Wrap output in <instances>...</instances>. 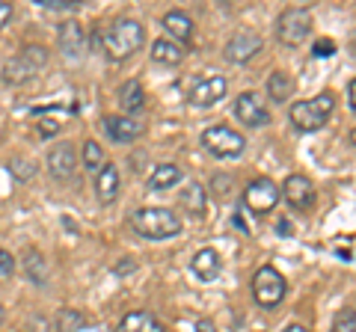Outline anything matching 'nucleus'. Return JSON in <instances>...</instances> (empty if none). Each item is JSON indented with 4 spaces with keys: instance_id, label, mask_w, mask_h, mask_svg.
Masks as SVG:
<instances>
[{
    "instance_id": "1",
    "label": "nucleus",
    "mask_w": 356,
    "mask_h": 332,
    "mask_svg": "<svg viewBox=\"0 0 356 332\" xmlns=\"http://www.w3.org/2000/svg\"><path fill=\"white\" fill-rule=\"evenodd\" d=\"M95 42H98V51H102L107 60L122 63L146 45V30L134 18H116L104 33H98Z\"/></svg>"
},
{
    "instance_id": "2",
    "label": "nucleus",
    "mask_w": 356,
    "mask_h": 332,
    "mask_svg": "<svg viewBox=\"0 0 356 332\" xmlns=\"http://www.w3.org/2000/svg\"><path fill=\"white\" fill-rule=\"evenodd\" d=\"M131 229L146 240H166L181 235V217L170 208H140L131 214Z\"/></svg>"
},
{
    "instance_id": "3",
    "label": "nucleus",
    "mask_w": 356,
    "mask_h": 332,
    "mask_svg": "<svg viewBox=\"0 0 356 332\" xmlns=\"http://www.w3.org/2000/svg\"><path fill=\"white\" fill-rule=\"evenodd\" d=\"M44 65H48V51L42 45H24L15 57H9L3 63V72L0 74H3V83H9V86H24L44 69Z\"/></svg>"
},
{
    "instance_id": "4",
    "label": "nucleus",
    "mask_w": 356,
    "mask_h": 332,
    "mask_svg": "<svg viewBox=\"0 0 356 332\" xmlns=\"http://www.w3.org/2000/svg\"><path fill=\"white\" fill-rule=\"evenodd\" d=\"M332 107H336V101H332V95L324 92V95H315V98H306V101H297L291 107V125L297 131H303V134H309V131H318L327 125V119L332 113Z\"/></svg>"
},
{
    "instance_id": "5",
    "label": "nucleus",
    "mask_w": 356,
    "mask_h": 332,
    "mask_svg": "<svg viewBox=\"0 0 356 332\" xmlns=\"http://www.w3.org/2000/svg\"><path fill=\"white\" fill-rule=\"evenodd\" d=\"M312 33V13L306 6H291L276 18V39L285 48H300Z\"/></svg>"
},
{
    "instance_id": "6",
    "label": "nucleus",
    "mask_w": 356,
    "mask_h": 332,
    "mask_svg": "<svg viewBox=\"0 0 356 332\" xmlns=\"http://www.w3.org/2000/svg\"><path fill=\"white\" fill-rule=\"evenodd\" d=\"M202 146H205V151L214 154V158L232 160V158H241L243 154L247 140H243V134H238V131L229 128V125H211V128L202 131Z\"/></svg>"
},
{
    "instance_id": "7",
    "label": "nucleus",
    "mask_w": 356,
    "mask_h": 332,
    "mask_svg": "<svg viewBox=\"0 0 356 332\" xmlns=\"http://www.w3.org/2000/svg\"><path fill=\"white\" fill-rule=\"evenodd\" d=\"M252 297L255 303L261 308H276L282 300H285V279L282 273L270 267V264H264V267L255 270L252 276Z\"/></svg>"
},
{
    "instance_id": "8",
    "label": "nucleus",
    "mask_w": 356,
    "mask_h": 332,
    "mask_svg": "<svg viewBox=\"0 0 356 332\" xmlns=\"http://www.w3.org/2000/svg\"><path fill=\"white\" fill-rule=\"evenodd\" d=\"M280 187H276L270 179H255L247 184V190H243V208L252 214H270L276 205H280Z\"/></svg>"
},
{
    "instance_id": "9",
    "label": "nucleus",
    "mask_w": 356,
    "mask_h": 332,
    "mask_svg": "<svg viewBox=\"0 0 356 332\" xmlns=\"http://www.w3.org/2000/svg\"><path fill=\"white\" fill-rule=\"evenodd\" d=\"M282 199L288 205L294 208V211H309L312 205H315V184H312L306 175H288L285 184H282Z\"/></svg>"
},
{
    "instance_id": "10",
    "label": "nucleus",
    "mask_w": 356,
    "mask_h": 332,
    "mask_svg": "<svg viewBox=\"0 0 356 332\" xmlns=\"http://www.w3.org/2000/svg\"><path fill=\"white\" fill-rule=\"evenodd\" d=\"M235 113L243 125H250V128H264L267 122H270V110H267L264 98L259 92H241L235 101Z\"/></svg>"
},
{
    "instance_id": "11",
    "label": "nucleus",
    "mask_w": 356,
    "mask_h": 332,
    "mask_svg": "<svg viewBox=\"0 0 356 332\" xmlns=\"http://www.w3.org/2000/svg\"><path fill=\"white\" fill-rule=\"evenodd\" d=\"M226 77L222 74H211V77H202V81H196V86L191 90V104L193 107H214L220 98H226Z\"/></svg>"
},
{
    "instance_id": "12",
    "label": "nucleus",
    "mask_w": 356,
    "mask_h": 332,
    "mask_svg": "<svg viewBox=\"0 0 356 332\" xmlns=\"http://www.w3.org/2000/svg\"><path fill=\"white\" fill-rule=\"evenodd\" d=\"M102 128H104V134L110 140L119 142V146H128V142L143 137V125L137 119H131V116H104Z\"/></svg>"
},
{
    "instance_id": "13",
    "label": "nucleus",
    "mask_w": 356,
    "mask_h": 332,
    "mask_svg": "<svg viewBox=\"0 0 356 332\" xmlns=\"http://www.w3.org/2000/svg\"><path fill=\"white\" fill-rule=\"evenodd\" d=\"M57 42H60V51L65 57L77 60L81 53H86V30L81 21H65L60 24V33H57Z\"/></svg>"
},
{
    "instance_id": "14",
    "label": "nucleus",
    "mask_w": 356,
    "mask_h": 332,
    "mask_svg": "<svg viewBox=\"0 0 356 332\" xmlns=\"http://www.w3.org/2000/svg\"><path fill=\"white\" fill-rule=\"evenodd\" d=\"M48 169L54 179H72L74 169H77V151L72 142H60V146H54L48 151Z\"/></svg>"
},
{
    "instance_id": "15",
    "label": "nucleus",
    "mask_w": 356,
    "mask_h": 332,
    "mask_svg": "<svg viewBox=\"0 0 356 332\" xmlns=\"http://www.w3.org/2000/svg\"><path fill=\"white\" fill-rule=\"evenodd\" d=\"M261 51V36H255V33H238V36H232L226 42V60L232 63H247L252 60L255 53Z\"/></svg>"
},
{
    "instance_id": "16",
    "label": "nucleus",
    "mask_w": 356,
    "mask_h": 332,
    "mask_svg": "<svg viewBox=\"0 0 356 332\" xmlns=\"http://www.w3.org/2000/svg\"><path fill=\"white\" fill-rule=\"evenodd\" d=\"M191 270H193L196 279H202V282H214L217 276H220V270H222L220 252H217V249H211V247L199 249L196 256H193V261H191Z\"/></svg>"
},
{
    "instance_id": "17",
    "label": "nucleus",
    "mask_w": 356,
    "mask_h": 332,
    "mask_svg": "<svg viewBox=\"0 0 356 332\" xmlns=\"http://www.w3.org/2000/svg\"><path fill=\"white\" fill-rule=\"evenodd\" d=\"M205 187L199 184V181H191L184 187L181 193H178V208L187 214V217H196V219H202L205 217V208H208V202H205Z\"/></svg>"
},
{
    "instance_id": "18",
    "label": "nucleus",
    "mask_w": 356,
    "mask_h": 332,
    "mask_svg": "<svg viewBox=\"0 0 356 332\" xmlns=\"http://www.w3.org/2000/svg\"><path fill=\"white\" fill-rule=\"evenodd\" d=\"M181 179H184V169H181V166H175V163H161V166H154V172L149 175L146 187H149V190H154V193H163V190H170V187H175Z\"/></svg>"
},
{
    "instance_id": "19",
    "label": "nucleus",
    "mask_w": 356,
    "mask_h": 332,
    "mask_svg": "<svg viewBox=\"0 0 356 332\" xmlns=\"http://www.w3.org/2000/svg\"><path fill=\"white\" fill-rule=\"evenodd\" d=\"M119 107L125 110V116H134V113H140L143 107H146V92H143V83L140 81H125L119 86Z\"/></svg>"
},
{
    "instance_id": "20",
    "label": "nucleus",
    "mask_w": 356,
    "mask_h": 332,
    "mask_svg": "<svg viewBox=\"0 0 356 332\" xmlns=\"http://www.w3.org/2000/svg\"><path fill=\"white\" fill-rule=\"evenodd\" d=\"M95 193L98 199L107 205V202H113V199L119 196V169L113 163H104L102 169H98L95 175Z\"/></svg>"
},
{
    "instance_id": "21",
    "label": "nucleus",
    "mask_w": 356,
    "mask_h": 332,
    "mask_svg": "<svg viewBox=\"0 0 356 332\" xmlns=\"http://www.w3.org/2000/svg\"><path fill=\"white\" fill-rule=\"evenodd\" d=\"M163 30L172 36V42H178V45H187L193 36V21L187 18L184 13H178V9H172V13L163 15Z\"/></svg>"
},
{
    "instance_id": "22",
    "label": "nucleus",
    "mask_w": 356,
    "mask_h": 332,
    "mask_svg": "<svg viewBox=\"0 0 356 332\" xmlns=\"http://www.w3.org/2000/svg\"><path fill=\"white\" fill-rule=\"evenodd\" d=\"M116 332H166V329L152 312H128Z\"/></svg>"
},
{
    "instance_id": "23",
    "label": "nucleus",
    "mask_w": 356,
    "mask_h": 332,
    "mask_svg": "<svg viewBox=\"0 0 356 332\" xmlns=\"http://www.w3.org/2000/svg\"><path fill=\"white\" fill-rule=\"evenodd\" d=\"M152 60L154 63H163V65H178L184 60V48L172 39H154L152 45Z\"/></svg>"
},
{
    "instance_id": "24",
    "label": "nucleus",
    "mask_w": 356,
    "mask_h": 332,
    "mask_svg": "<svg viewBox=\"0 0 356 332\" xmlns=\"http://www.w3.org/2000/svg\"><path fill=\"white\" fill-rule=\"evenodd\" d=\"M267 95L273 98V104H285L288 98L294 95V81H291V74L273 72L270 77H267Z\"/></svg>"
},
{
    "instance_id": "25",
    "label": "nucleus",
    "mask_w": 356,
    "mask_h": 332,
    "mask_svg": "<svg viewBox=\"0 0 356 332\" xmlns=\"http://www.w3.org/2000/svg\"><path fill=\"white\" fill-rule=\"evenodd\" d=\"M24 270H27V279L30 282H36V285L44 282V258H42V252L24 249Z\"/></svg>"
},
{
    "instance_id": "26",
    "label": "nucleus",
    "mask_w": 356,
    "mask_h": 332,
    "mask_svg": "<svg viewBox=\"0 0 356 332\" xmlns=\"http://www.w3.org/2000/svg\"><path fill=\"white\" fill-rule=\"evenodd\" d=\"M81 154H83V169L98 175V169H102V166H104V151H102V146H98L95 140H86Z\"/></svg>"
},
{
    "instance_id": "27",
    "label": "nucleus",
    "mask_w": 356,
    "mask_h": 332,
    "mask_svg": "<svg viewBox=\"0 0 356 332\" xmlns=\"http://www.w3.org/2000/svg\"><path fill=\"white\" fill-rule=\"evenodd\" d=\"M9 175H13L15 181H30L33 175H36V163L30 158H13L9 160Z\"/></svg>"
},
{
    "instance_id": "28",
    "label": "nucleus",
    "mask_w": 356,
    "mask_h": 332,
    "mask_svg": "<svg viewBox=\"0 0 356 332\" xmlns=\"http://www.w3.org/2000/svg\"><path fill=\"white\" fill-rule=\"evenodd\" d=\"M330 332H356V312L353 308H341L332 320V329Z\"/></svg>"
},
{
    "instance_id": "29",
    "label": "nucleus",
    "mask_w": 356,
    "mask_h": 332,
    "mask_svg": "<svg viewBox=\"0 0 356 332\" xmlns=\"http://www.w3.org/2000/svg\"><path fill=\"white\" fill-rule=\"evenodd\" d=\"M83 326V317L72 312V308H65V312H60V332H74Z\"/></svg>"
},
{
    "instance_id": "30",
    "label": "nucleus",
    "mask_w": 356,
    "mask_h": 332,
    "mask_svg": "<svg viewBox=\"0 0 356 332\" xmlns=\"http://www.w3.org/2000/svg\"><path fill=\"white\" fill-rule=\"evenodd\" d=\"M15 267H18L15 258L9 256L6 249H0V276H13V273H15Z\"/></svg>"
},
{
    "instance_id": "31",
    "label": "nucleus",
    "mask_w": 356,
    "mask_h": 332,
    "mask_svg": "<svg viewBox=\"0 0 356 332\" xmlns=\"http://www.w3.org/2000/svg\"><path fill=\"white\" fill-rule=\"evenodd\" d=\"M312 53H315L318 60H321V57H332V53H336V45H332L330 39H318V42H315V51H312Z\"/></svg>"
},
{
    "instance_id": "32",
    "label": "nucleus",
    "mask_w": 356,
    "mask_h": 332,
    "mask_svg": "<svg viewBox=\"0 0 356 332\" xmlns=\"http://www.w3.org/2000/svg\"><path fill=\"white\" fill-rule=\"evenodd\" d=\"M36 3L44 9H74L81 0H36Z\"/></svg>"
},
{
    "instance_id": "33",
    "label": "nucleus",
    "mask_w": 356,
    "mask_h": 332,
    "mask_svg": "<svg viewBox=\"0 0 356 332\" xmlns=\"http://www.w3.org/2000/svg\"><path fill=\"white\" fill-rule=\"evenodd\" d=\"M60 125H63V122L42 119V122H39V134H42V137H51V134H57V131H60Z\"/></svg>"
},
{
    "instance_id": "34",
    "label": "nucleus",
    "mask_w": 356,
    "mask_h": 332,
    "mask_svg": "<svg viewBox=\"0 0 356 332\" xmlns=\"http://www.w3.org/2000/svg\"><path fill=\"white\" fill-rule=\"evenodd\" d=\"M9 21H13V3H3V0H0V30H3Z\"/></svg>"
},
{
    "instance_id": "35",
    "label": "nucleus",
    "mask_w": 356,
    "mask_h": 332,
    "mask_svg": "<svg viewBox=\"0 0 356 332\" xmlns=\"http://www.w3.org/2000/svg\"><path fill=\"white\" fill-rule=\"evenodd\" d=\"M196 332H217V326L205 317V320H199V324H196Z\"/></svg>"
},
{
    "instance_id": "36",
    "label": "nucleus",
    "mask_w": 356,
    "mask_h": 332,
    "mask_svg": "<svg viewBox=\"0 0 356 332\" xmlns=\"http://www.w3.org/2000/svg\"><path fill=\"white\" fill-rule=\"evenodd\" d=\"M282 332H309V329H306L303 324H288V326H285Z\"/></svg>"
},
{
    "instance_id": "37",
    "label": "nucleus",
    "mask_w": 356,
    "mask_h": 332,
    "mask_svg": "<svg viewBox=\"0 0 356 332\" xmlns=\"http://www.w3.org/2000/svg\"><path fill=\"white\" fill-rule=\"evenodd\" d=\"M350 107L356 110V77H353V81H350Z\"/></svg>"
},
{
    "instance_id": "38",
    "label": "nucleus",
    "mask_w": 356,
    "mask_h": 332,
    "mask_svg": "<svg viewBox=\"0 0 356 332\" xmlns=\"http://www.w3.org/2000/svg\"><path fill=\"white\" fill-rule=\"evenodd\" d=\"M3 320H6V308L0 306V326H3Z\"/></svg>"
},
{
    "instance_id": "39",
    "label": "nucleus",
    "mask_w": 356,
    "mask_h": 332,
    "mask_svg": "<svg viewBox=\"0 0 356 332\" xmlns=\"http://www.w3.org/2000/svg\"><path fill=\"white\" fill-rule=\"evenodd\" d=\"M350 142H353V146H356V128L350 131Z\"/></svg>"
},
{
    "instance_id": "40",
    "label": "nucleus",
    "mask_w": 356,
    "mask_h": 332,
    "mask_svg": "<svg viewBox=\"0 0 356 332\" xmlns=\"http://www.w3.org/2000/svg\"><path fill=\"white\" fill-rule=\"evenodd\" d=\"M353 51H356V36H353Z\"/></svg>"
}]
</instances>
